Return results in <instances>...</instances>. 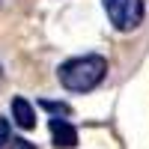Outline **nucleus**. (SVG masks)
<instances>
[{
    "mask_svg": "<svg viewBox=\"0 0 149 149\" xmlns=\"http://www.w3.org/2000/svg\"><path fill=\"white\" fill-rule=\"evenodd\" d=\"M57 74L69 93H90L107 78V60L102 54H84V57L66 60Z\"/></svg>",
    "mask_w": 149,
    "mask_h": 149,
    "instance_id": "1",
    "label": "nucleus"
},
{
    "mask_svg": "<svg viewBox=\"0 0 149 149\" xmlns=\"http://www.w3.org/2000/svg\"><path fill=\"white\" fill-rule=\"evenodd\" d=\"M9 149H36V146H33L30 140H24V137H21V140H12V143H9Z\"/></svg>",
    "mask_w": 149,
    "mask_h": 149,
    "instance_id": "7",
    "label": "nucleus"
},
{
    "mask_svg": "<svg viewBox=\"0 0 149 149\" xmlns=\"http://www.w3.org/2000/svg\"><path fill=\"white\" fill-rule=\"evenodd\" d=\"M102 6L107 12L110 24L122 33H131L143 24V15H146V6L143 0H102Z\"/></svg>",
    "mask_w": 149,
    "mask_h": 149,
    "instance_id": "2",
    "label": "nucleus"
},
{
    "mask_svg": "<svg viewBox=\"0 0 149 149\" xmlns=\"http://www.w3.org/2000/svg\"><path fill=\"white\" fill-rule=\"evenodd\" d=\"M12 143V128H9V122L0 116V149H9Z\"/></svg>",
    "mask_w": 149,
    "mask_h": 149,
    "instance_id": "6",
    "label": "nucleus"
},
{
    "mask_svg": "<svg viewBox=\"0 0 149 149\" xmlns=\"http://www.w3.org/2000/svg\"><path fill=\"white\" fill-rule=\"evenodd\" d=\"M48 128H51L54 146H60V149H69V146H74V143H78V131H74V125H72L66 116H51Z\"/></svg>",
    "mask_w": 149,
    "mask_h": 149,
    "instance_id": "3",
    "label": "nucleus"
},
{
    "mask_svg": "<svg viewBox=\"0 0 149 149\" xmlns=\"http://www.w3.org/2000/svg\"><path fill=\"white\" fill-rule=\"evenodd\" d=\"M12 116H15V122H18V125L21 128H33L36 125V110H33V104L27 102V98H12Z\"/></svg>",
    "mask_w": 149,
    "mask_h": 149,
    "instance_id": "4",
    "label": "nucleus"
},
{
    "mask_svg": "<svg viewBox=\"0 0 149 149\" xmlns=\"http://www.w3.org/2000/svg\"><path fill=\"white\" fill-rule=\"evenodd\" d=\"M42 107L48 110V113H54V116H69L72 113L69 104H63V102H48V98H42Z\"/></svg>",
    "mask_w": 149,
    "mask_h": 149,
    "instance_id": "5",
    "label": "nucleus"
}]
</instances>
